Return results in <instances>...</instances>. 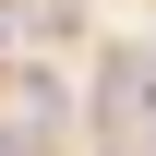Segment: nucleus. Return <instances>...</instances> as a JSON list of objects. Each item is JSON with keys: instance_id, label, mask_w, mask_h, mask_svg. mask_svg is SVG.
I'll list each match as a JSON object with an SVG mask.
<instances>
[{"instance_id": "1", "label": "nucleus", "mask_w": 156, "mask_h": 156, "mask_svg": "<svg viewBox=\"0 0 156 156\" xmlns=\"http://www.w3.org/2000/svg\"><path fill=\"white\" fill-rule=\"evenodd\" d=\"M96 120L132 156H156V60H108V72H96Z\"/></svg>"}]
</instances>
